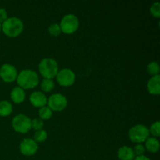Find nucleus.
<instances>
[{
    "mask_svg": "<svg viewBox=\"0 0 160 160\" xmlns=\"http://www.w3.org/2000/svg\"><path fill=\"white\" fill-rule=\"evenodd\" d=\"M19 87L24 89L34 88L38 84L39 78L37 73L31 70H23L20 72L17 78Z\"/></svg>",
    "mask_w": 160,
    "mask_h": 160,
    "instance_id": "obj_1",
    "label": "nucleus"
},
{
    "mask_svg": "<svg viewBox=\"0 0 160 160\" xmlns=\"http://www.w3.org/2000/svg\"><path fill=\"white\" fill-rule=\"evenodd\" d=\"M2 30L8 37L16 38L23 31V23L17 17H9L2 23Z\"/></svg>",
    "mask_w": 160,
    "mask_h": 160,
    "instance_id": "obj_2",
    "label": "nucleus"
},
{
    "mask_svg": "<svg viewBox=\"0 0 160 160\" xmlns=\"http://www.w3.org/2000/svg\"><path fill=\"white\" fill-rule=\"evenodd\" d=\"M38 70L42 76L46 79H52L59 72V66L55 59L45 58L40 62Z\"/></svg>",
    "mask_w": 160,
    "mask_h": 160,
    "instance_id": "obj_3",
    "label": "nucleus"
},
{
    "mask_svg": "<svg viewBox=\"0 0 160 160\" xmlns=\"http://www.w3.org/2000/svg\"><path fill=\"white\" fill-rule=\"evenodd\" d=\"M149 130L143 124H137L132 127L129 131L130 140L134 143L141 144L149 138Z\"/></svg>",
    "mask_w": 160,
    "mask_h": 160,
    "instance_id": "obj_4",
    "label": "nucleus"
},
{
    "mask_svg": "<svg viewBox=\"0 0 160 160\" xmlns=\"http://www.w3.org/2000/svg\"><path fill=\"white\" fill-rule=\"evenodd\" d=\"M59 27L61 31L64 34H73L79 28V20L73 14H67L62 17Z\"/></svg>",
    "mask_w": 160,
    "mask_h": 160,
    "instance_id": "obj_5",
    "label": "nucleus"
},
{
    "mask_svg": "<svg viewBox=\"0 0 160 160\" xmlns=\"http://www.w3.org/2000/svg\"><path fill=\"white\" fill-rule=\"evenodd\" d=\"M12 126L17 132L26 134L31 129V120L26 115L18 114L12 119Z\"/></svg>",
    "mask_w": 160,
    "mask_h": 160,
    "instance_id": "obj_6",
    "label": "nucleus"
},
{
    "mask_svg": "<svg viewBox=\"0 0 160 160\" xmlns=\"http://www.w3.org/2000/svg\"><path fill=\"white\" fill-rule=\"evenodd\" d=\"M47 103H48V106L52 110L59 112V111L64 110L67 108L68 102L63 95L56 93L52 95L48 98Z\"/></svg>",
    "mask_w": 160,
    "mask_h": 160,
    "instance_id": "obj_7",
    "label": "nucleus"
},
{
    "mask_svg": "<svg viewBox=\"0 0 160 160\" xmlns=\"http://www.w3.org/2000/svg\"><path fill=\"white\" fill-rule=\"evenodd\" d=\"M75 79H76V75L74 72L68 68H64L59 70L56 75V80L59 84L63 87H70L73 85Z\"/></svg>",
    "mask_w": 160,
    "mask_h": 160,
    "instance_id": "obj_8",
    "label": "nucleus"
},
{
    "mask_svg": "<svg viewBox=\"0 0 160 160\" xmlns=\"http://www.w3.org/2000/svg\"><path fill=\"white\" fill-rule=\"evenodd\" d=\"M17 70L14 66L5 63L0 67V78L6 83H12L17 80Z\"/></svg>",
    "mask_w": 160,
    "mask_h": 160,
    "instance_id": "obj_9",
    "label": "nucleus"
},
{
    "mask_svg": "<svg viewBox=\"0 0 160 160\" xmlns=\"http://www.w3.org/2000/svg\"><path fill=\"white\" fill-rule=\"evenodd\" d=\"M38 149V145L34 139L26 138L20 145V152L26 156H31L35 154Z\"/></svg>",
    "mask_w": 160,
    "mask_h": 160,
    "instance_id": "obj_10",
    "label": "nucleus"
},
{
    "mask_svg": "<svg viewBox=\"0 0 160 160\" xmlns=\"http://www.w3.org/2000/svg\"><path fill=\"white\" fill-rule=\"evenodd\" d=\"M30 102L34 107L42 108L47 104V97L42 92H34L30 95Z\"/></svg>",
    "mask_w": 160,
    "mask_h": 160,
    "instance_id": "obj_11",
    "label": "nucleus"
},
{
    "mask_svg": "<svg viewBox=\"0 0 160 160\" xmlns=\"http://www.w3.org/2000/svg\"><path fill=\"white\" fill-rule=\"evenodd\" d=\"M160 76L156 75L149 79L147 84V88L148 92L152 95H159L160 93Z\"/></svg>",
    "mask_w": 160,
    "mask_h": 160,
    "instance_id": "obj_12",
    "label": "nucleus"
},
{
    "mask_svg": "<svg viewBox=\"0 0 160 160\" xmlns=\"http://www.w3.org/2000/svg\"><path fill=\"white\" fill-rule=\"evenodd\" d=\"M117 155L120 160H134L135 158L133 148L128 146H123L119 148Z\"/></svg>",
    "mask_w": 160,
    "mask_h": 160,
    "instance_id": "obj_13",
    "label": "nucleus"
},
{
    "mask_svg": "<svg viewBox=\"0 0 160 160\" xmlns=\"http://www.w3.org/2000/svg\"><path fill=\"white\" fill-rule=\"evenodd\" d=\"M11 99L17 104H20V103L23 102L26 97V94H25L24 90L21 88L20 87H15L12 90L10 93Z\"/></svg>",
    "mask_w": 160,
    "mask_h": 160,
    "instance_id": "obj_14",
    "label": "nucleus"
},
{
    "mask_svg": "<svg viewBox=\"0 0 160 160\" xmlns=\"http://www.w3.org/2000/svg\"><path fill=\"white\" fill-rule=\"evenodd\" d=\"M145 148L148 152L152 153H156L159 149V142L156 138L151 137L148 138L145 141Z\"/></svg>",
    "mask_w": 160,
    "mask_h": 160,
    "instance_id": "obj_15",
    "label": "nucleus"
},
{
    "mask_svg": "<svg viewBox=\"0 0 160 160\" xmlns=\"http://www.w3.org/2000/svg\"><path fill=\"white\" fill-rule=\"evenodd\" d=\"M12 112V106L9 102L2 100L0 102V116L7 117L10 115Z\"/></svg>",
    "mask_w": 160,
    "mask_h": 160,
    "instance_id": "obj_16",
    "label": "nucleus"
},
{
    "mask_svg": "<svg viewBox=\"0 0 160 160\" xmlns=\"http://www.w3.org/2000/svg\"><path fill=\"white\" fill-rule=\"evenodd\" d=\"M39 118L42 120H49L52 117V110L48 106H43L40 108L38 111Z\"/></svg>",
    "mask_w": 160,
    "mask_h": 160,
    "instance_id": "obj_17",
    "label": "nucleus"
},
{
    "mask_svg": "<svg viewBox=\"0 0 160 160\" xmlns=\"http://www.w3.org/2000/svg\"><path fill=\"white\" fill-rule=\"evenodd\" d=\"M55 84L53 82L52 79H46L44 78L42 80V83H41V88L43 92H49L54 88Z\"/></svg>",
    "mask_w": 160,
    "mask_h": 160,
    "instance_id": "obj_18",
    "label": "nucleus"
},
{
    "mask_svg": "<svg viewBox=\"0 0 160 160\" xmlns=\"http://www.w3.org/2000/svg\"><path fill=\"white\" fill-rule=\"evenodd\" d=\"M147 71L149 74H151L152 76H156V75H159V73L160 71L159 65L157 62L156 61H153L151 62L147 67Z\"/></svg>",
    "mask_w": 160,
    "mask_h": 160,
    "instance_id": "obj_19",
    "label": "nucleus"
},
{
    "mask_svg": "<svg viewBox=\"0 0 160 160\" xmlns=\"http://www.w3.org/2000/svg\"><path fill=\"white\" fill-rule=\"evenodd\" d=\"M47 137H48V134H47L46 131L44 129H40L36 131L34 133V140L36 142H43L46 140Z\"/></svg>",
    "mask_w": 160,
    "mask_h": 160,
    "instance_id": "obj_20",
    "label": "nucleus"
},
{
    "mask_svg": "<svg viewBox=\"0 0 160 160\" xmlns=\"http://www.w3.org/2000/svg\"><path fill=\"white\" fill-rule=\"evenodd\" d=\"M61 29L59 24L58 23H52L51 25L48 28V33L51 34L52 36H54V37H57L59 34H61Z\"/></svg>",
    "mask_w": 160,
    "mask_h": 160,
    "instance_id": "obj_21",
    "label": "nucleus"
},
{
    "mask_svg": "<svg viewBox=\"0 0 160 160\" xmlns=\"http://www.w3.org/2000/svg\"><path fill=\"white\" fill-rule=\"evenodd\" d=\"M150 134H152L155 138H158L160 136V123L159 121H156L153 123L150 127Z\"/></svg>",
    "mask_w": 160,
    "mask_h": 160,
    "instance_id": "obj_22",
    "label": "nucleus"
},
{
    "mask_svg": "<svg viewBox=\"0 0 160 160\" xmlns=\"http://www.w3.org/2000/svg\"><path fill=\"white\" fill-rule=\"evenodd\" d=\"M150 12L153 17L159 18L160 17V4L159 2H156L154 4L152 5L151 8H150Z\"/></svg>",
    "mask_w": 160,
    "mask_h": 160,
    "instance_id": "obj_23",
    "label": "nucleus"
},
{
    "mask_svg": "<svg viewBox=\"0 0 160 160\" xmlns=\"http://www.w3.org/2000/svg\"><path fill=\"white\" fill-rule=\"evenodd\" d=\"M44 126V122L43 120H41L40 118H34L31 120V128L36 130H40L42 129Z\"/></svg>",
    "mask_w": 160,
    "mask_h": 160,
    "instance_id": "obj_24",
    "label": "nucleus"
},
{
    "mask_svg": "<svg viewBox=\"0 0 160 160\" xmlns=\"http://www.w3.org/2000/svg\"><path fill=\"white\" fill-rule=\"evenodd\" d=\"M133 151H134V156H143L144 153H145V148L143 145H142V144H138V145H136L135 146H134Z\"/></svg>",
    "mask_w": 160,
    "mask_h": 160,
    "instance_id": "obj_25",
    "label": "nucleus"
},
{
    "mask_svg": "<svg viewBox=\"0 0 160 160\" xmlns=\"http://www.w3.org/2000/svg\"><path fill=\"white\" fill-rule=\"evenodd\" d=\"M8 19V14L6 9L0 8V23H2L3 22L6 21Z\"/></svg>",
    "mask_w": 160,
    "mask_h": 160,
    "instance_id": "obj_26",
    "label": "nucleus"
},
{
    "mask_svg": "<svg viewBox=\"0 0 160 160\" xmlns=\"http://www.w3.org/2000/svg\"><path fill=\"white\" fill-rule=\"evenodd\" d=\"M134 160H151L149 158H148L147 156H145V155L143 156H135Z\"/></svg>",
    "mask_w": 160,
    "mask_h": 160,
    "instance_id": "obj_27",
    "label": "nucleus"
},
{
    "mask_svg": "<svg viewBox=\"0 0 160 160\" xmlns=\"http://www.w3.org/2000/svg\"><path fill=\"white\" fill-rule=\"evenodd\" d=\"M1 30H2V24L0 23V31H1Z\"/></svg>",
    "mask_w": 160,
    "mask_h": 160,
    "instance_id": "obj_28",
    "label": "nucleus"
}]
</instances>
